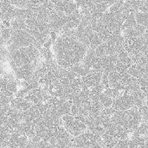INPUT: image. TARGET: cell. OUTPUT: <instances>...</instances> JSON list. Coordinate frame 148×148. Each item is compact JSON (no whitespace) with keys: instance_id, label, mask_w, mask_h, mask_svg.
<instances>
[{"instance_id":"cell-1","label":"cell","mask_w":148,"mask_h":148,"mask_svg":"<svg viewBox=\"0 0 148 148\" xmlns=\"http://www.w3.org/2000/svg\"><path fill=\"white\" fill-rule=\"evenodd\" d=\"M54 49L56 63L65 69L81 62L88 50V48L75 36L63 34L56 39Z\"/></svg>"},{"instance_id":"cell-2","label":"cell","mask_w":148,"mask_h":148,"mask_svg":"<svg viewBox=\"0 0 148 148\" xmlns=\"http://www.w3.org/2000/svg\"><path fill=\"white\" fill-rule=\"evenodd\" d=\"M40 49L41 44L39 43H29L21 46L8 45L9 59L12 69L16 70L22 67L36 65Z\"/></svg>"},{"instance_id":"cell-3","label":"cell","mask_w":148,"mask_h":148,"mask_svg":"<svg viewBox=\"0 0 148 148\" xmlns=\"http://www.w3.org/2000/svg\"><path fill=\"white\" fill-rule=\"evenodd\" d=\"M111 121L124 127L128 133H133L142 122V118L137 108L127 110H115L111 115Z\"/></svg>"},{"instance_id":"cell-4","label":"cell","mask_w":148,"mask_h":148,"mask_svg":"<svg viewBox=\"0 0 148 148\" xmlns=\"http://www.w3.org/2000/svg\"><path fill=\"white\" fill-rule=\"evenodd\" d=\"M101 136L92 132L84 131L76 137L71 138L70 147H103Z\"/></svg>"},{"instance_id":"cell-5","label":"cell","mask_w":148,"mask_h":148,"mask_svg":"<svg viewBox=\"0 0 148 148\" xmlns=\"http://www.w3.org/2000/svg\"><path fill=\"white\" fill-rule=\"evenodd\" d=\"M123 49L127 52L129 56L140 52L147 53V32L142 36L135 37L123 36Z\"/></svg>"},{"instance_id":"cell-6","label":"cell","mask_w":148,"mask_h":148,"mask_svg":"<svg viewBox=\"0 0 148 148\" xmlns=\"http://www.w3.org/2000/svg\"><path fill=\"white\" fill-rule=\"evenodd\" d=\"M62 119L64 123V128L73 137L78 136L87 129L86 124L75 119L72 114H64L62 116Z\"/></svg>"},{"instance_id":"cell-7","label":"cell","mask_w":148,"mask_h":148,"mask_svg":"<svg viewBox=\"0 0 148 148\" xmlns=\"http://www.w3.org/2000/svg\"><path fill=\"white\" fill-rule=\"evenodd\" d=\"M66 16L67 15L64 12L57 11L56 10H52L49 16V26L50 29V32H60L64 27L65 22H66Z\"/></svg>"},{"instance_id":"cell-8","label":"cell","mask_w":148,"mask_h":148,"mask_svg":"<svg viewBox=\"0 0 148 148\" xmlns=\"http://www.w3.org/2000/svg\"><path fill=\"white\" fill-rule=\"evenodd\" d=\"M111 107L114 110H127L134 107V101L130 94H123L113 99Z\"/></svg>"},{"instance_id":"cell-9","label":"cell","mask_w":148,"mask_h":148,"mask_svg":"<svg viewBox=\"0 0 148 148\" xmlns=\"http://www.w3.org/2000/svg\"><path fill=\"white\" fill-rule=\"evenodd\" d=\"M101 76H102L101 72L96 71L94 69H90V71L87 75L81 77L82 83L84 84L85 86H87L88 88H90L101 83Z\"/></svg>"},{"instance_id":"cell-10","label":"cell","mask_w":148,"mask_h":148,"mask_svg":"<svg viewBox=\"0 0 148 148\" xmlns=\"http://www.w3.org/2000/svg\"><path fill=\"white\" fill-rule=\"evenodd\" d=\"M81 19H82V14H81V11L78 9L74 10L72 13L68 14L67 16H66V22H65L64 27L62 29V31L65 30V29H75L76 26L80 23Z\"/></svg>"},{"instance_id":"cell-11","label":"cell","mask_w":148,"mask_h":148,"mask_svg":"<svg viewBox=\"0 0 148 148\" xmlns=\"http://www.w3.org/2000/svg\"><path fill=\"white\" fill-rule=\"evenodd\" d=\"M54 9L57 11H62L64 12L66 15H68L72 13L76 9H78V7L74 1L62 0L56 3H54Z\"/></svg>"},{"instance_id":"cell-12","label":"cell","mask_w":148,"mask_h":148,"mask_svg":"<svg viewBox=\"0 0 148 148\" xmlns=\"http://www.w3.org/2000/svg\"><path fill=\"white\" fill-rule=\"evenodd\" d=\"M127 72L135 78H140L142 76H148L147 65H140L133 63L128 68Z\"/></svg>"},{"instance_id":"cell-13","label":"cell","mask_w":148,"mask_h":148,"mask_svg":"<svg viewBox=\"0 0 148 148\" xmlns=\"http://www.w3.org/2000/svg\"><path fill=\"white\" fill-rule=\"evenodd\" d=\"M124 31V36L127 37H135V36H140L144 35L146 32H147V28L144 27L143 25H140L139 23H136L135 25L127 28L123 29Z\"/></svg>"},{"instance_id":"cell-14","label":"cell","mask_w":148,"mask_h":148,"mask_svg":"<svg viewBox=\"0 0 148 148\" xmlns=\"http://www.w3.org/2000/svg\"><path fill=\"white\" fill-rule=\"evenodd\" d=\"M10 103V107H12L19 111H25L32 106L31 101H28L27 99L24 100L23 98H16L14 100L11 99Z\"/></svg>"},{"instance_id":"cell-15","label":"cell","mask_w":148,"mask_h":148,"mask_svg":"<svg viewBox=\"0 0 148 148\" xmlns=\"http://www.w3.org/2000/svg\"><path fill=\"white\" fill-rule=\"evenodd\" d=\"M0 91L2 92H16V83L11 80H7L5 78H0Z\"/></svg>"},{"instance_id":"cell-16","label":"cell","mask_w":148,"mask_h":148,"mask_svg":"<svg viewBox=\"0 0 148 148\" xmlns=\"http://www.w3.org/2000/svg\"><path fill=\"white\" fill-rule=\"evenodd\" d=\"M101 139H102V143H103V146L105 147H115V145L117 144L118 142V140L114 138L113 136H111L110 134H108V133H104L102 135H101Z\"/></svg>"},{"instance_id":"cell-17","label":"cell","mask_w":148,"mask_h":148,"mask_svg":"<svg viewBox=\"0 0 148 148\" xmlns=\"http://www.w3.org/2000/svg\"><path fill=\"white\" fill-rule=\"evenodd\" d=\"M134 18L137 23L143 25L144 27H148V19H147V12H143L137 10L134 13Z\"/></svg>"},{"instance_id":"cell-18","label":"cell","mask_w":148,"mask_h":148,"mask_svg":"<svg viewBox=\"0 0 148 148\" xmlns=\"http://www.w3.org/2000/svg\"><path fill=\"white\" fill-rule=\"evenodd\" d=\"M10 26L11 29H25L27 30V25L25 23V21L20 18H16V17H13L10 20Z\"/></svg>"},{"instance_id":"cell-19","label":"cell","mask_w":148,"mask_h":148,"mask_svg":"<svg viewBox=\"0 0 148 148\" xmlns=\"http://www.w3.org/2000/svg\"><path fill=\"white\" fill-rule=\"evenodd\" d=\"M99 101H100V103L101 104V106L104 108H108V107H111L112 105V102H113V98L107 95L105 93L101 92L100 95H99Z\"/></svg>"},{"instance_id":"cell-20","label":"cell","mask_w":148,"mask_h":148,"mask_svg":"<svg viewBox=\"0 0 148 148\" xmlns=\"http://www.w3.org/2000/svg\"><path fill=\"white\" fill-rule=\"evenodd\" d=\"M137 23L135 21V18H134V13H130L127 18L125 19V21L123 22V24H122V27H121V29H125L127 28H130L134 25H135Z\"/></svg>"},{"instance_id":"cell-21","label":"cell","mask_w":148,"mask_h":148,"mask_svg":"<svg viewBox=\"0 0 148 148\" xmlns=\"http://www.w3.org/2000/svg\"><path fill=\"white\" fill-rule=\"evenodd\" d=\"M11 3L17 8H27V0H10Z\"/></svg>"},{"instance_id":"cell-22","label":"cell","mask_w":148,"mask_h":148,"mask_svg":"<svg viewBox=\"0 0 148 148\" xmlns=\"http://www.w3.org/2000/svg\"><path fill=\"white\" fill-rule=\"evenodd\" d=\"M128 138L127 139H123V140H119L117 144L115 145L116 148H124L128 147Z\"/></svg>"}]
</instances>
